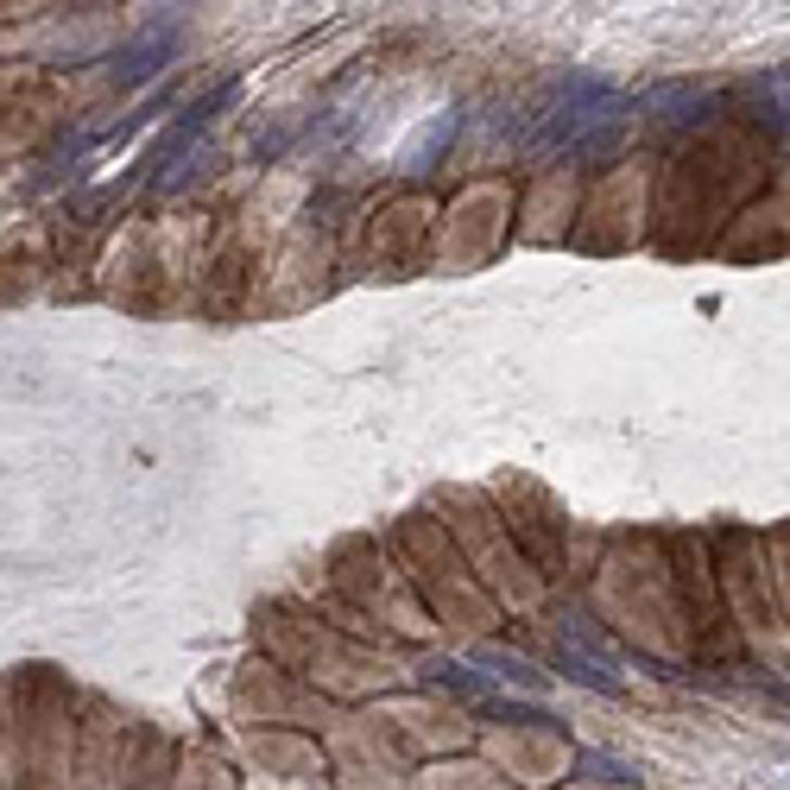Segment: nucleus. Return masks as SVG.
I'll use <instances>...</instances> for the list:
<instances>
[{
    "instance_id": "1",
    "label": "nucleus",
    "mask_w": 790,
    "mask_h": 790,
    "mask_svg": "<svg viewBox=\"0 0 790 790\" xmlns=\"http://www.w3.org/2000/svg\"><path fill=\"white\" fill-rule=\"evenodd\" d=\"M613 114H620V95H613L608 76H570V82H563V95H557V102L544 109V120L532 127L525 158L538 165V158H550V152L575 145L588 127H608Z\"/></svg>"
},
{
    "instance_id": "2",
    "label": "nucleus",
    "mask_w": 790,
    "mask_h": 790,
    "mask_svg": "<svg viewBox=\"0 0 790 790\" xmlns=\"http://www.w3.org/2000/svg\"><path fill=\"white\" fill-rule=\"evenodd\" d=\"M183 20L178 13H165V20H145V33L133 44H120L114 51V82H145V76L158 71L165 58H171V44H178Z\"/></svg>"
},
{
    "instance_id": "3",
    "label": "nucleus",
    "mask_w": 790,
    "mask_h": 790,
    "mask_svg": "<svg viewBox=\"0 0 790 790\" xmlns=\"http://www.w3.org/2000/svg\"><path fill=\"white\" fill-rule=\"evenodd\" d=\"M234 89H241V82H221V89H203V95H196V102H190V109L178 114V127L165 133V145H158V178H165V165H178L183 152L196 145V133H203V127H209V120H216V114L228 109V102H234Z\"/></svg>"
},
{
    "instance_id": "4",
    "label": "nucleus",
    "mask_w": 790,
    "mask_h": 790,
    "mask_svg": "<svg viewBox=\"0 0 790 790\" xmlns=\"http://www.w3.org/2000/svg\"><path fill=\"white\" fill-rule=\"evenodd\" d=\"M740 102H747L753 120H765V127H790V64L785 71H765V76H747Z\"/></svg>"
},
{
    "instance_id": "5",
    "label": "nucleus",
    "mask_w": 790,
    "mask_h": 790,
    "mask_svg": "<svg viewBox=\"0 0 790 790\" xmlns=\"http://www.w3.org/2000/svg\"><path fill=\"white\" fill-rule=\"evenodd\" d=\"M557 664H563V677H575L582 689H595V696H620V689H626L620 677H608L601 658H588V651L570 646V639H557Z\"/></svg>"
},
{
    "instance_id": "6",
    "label": "nucleus",
    "mask_w": 790,
    "mask_h": 790,
    "mask_svg": "<svg viewBox=\"0 0 790 790\" xmlns=\"http://www.w3.org/2000/svg\"><path fill=\"white\" fill-rule=\"evenodd\" d=\"M424 683L449 689V696H462V702H481V709L494 702V696H487V677H481V671H468V664H449V658H431V664H424Z\"/></svg>"
},
{
    "instance_id": "7",
    "label": "nucleus",
    "mask_w": 790,
    "mask_h": 790,
    "mask_svg": "<svg viewBox=\"0 0 790 790\" xmlns=\"http://www.w3.org/2000/svg\"><path fill=\"white\" fill-rule=\"evenodd\" d=\"M468 664H474V671H494V677H506V683H525V689H550V677L532 671L525 658H512V651H474Z\"/></svg>"
},
{
    "instance_id": "8",
    "label": "nucleus",
    "mask_w": 790,
    "mask_h": 790,
    "mask_svg": "<svg viewBox=\"0 0 790 790\" xmlns=\"http://www.w3.org/2000/svg\"><path fill=\"white\" fill-rule=\"evenodd\" d=\"M456 140V114H443V120H436L431 127V140L424 145H411V158H405V171H431V158L436 152H443V145Z\"/></svg>"
},
{
    "instance_id": "9",
    "label": "nucleus",
    "mask_w": 790,
    "mask_h": 790,
    "mask_svg": "<svg viewBox=\"0 0 790 790\" xmlns=\"http://www.w3.org/2000/svg\"><path fill=\"white\" fill-rule=\"evenodd\" d=\"M582 765H588L595 778H633V772H626V765H613V759H582Z\"/></svg>"
}]
</instances>
